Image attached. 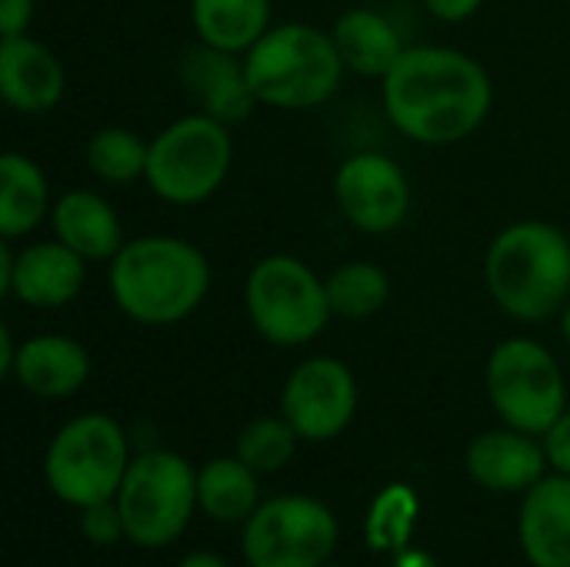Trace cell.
<instances>
[{"instance_id":"obj_1","label":"cell","mask_w":570,"mask_h":567,"mask_svg":"<svg viewBox=\"0 0 570 567\" xmlns=\"http://www.w3.org/2000/svg\"><path fill=\"white\" fill-rule=\"evenodd\" d=\"M387 120L414 144L448 147L468 140L491 114L494 84L481 60L464 50L407 47L381 80Z\"/></svg>"},{"instance_id":"obj_2","label":"cell","mask_w":570,"mask_h":567,"mask_svg":"<svg viewBox=\"0 0 570 567\" xmlns=\"http://www.w3.org/2000/svg\"><path fill=\"white\" fill-rule=\"evenodd\" d=\"M110 297L140 328H170L190 317L210 291L207 254L170 234L134 237L110 261Z\"/></svg>"},{"instance_id":"obj_3","label":"cell","mask_w":570,"mask_h":567,"mask_svg":"<svg viewBox=\"0 0 570 567\" xmlns=\"http://www.w3.org/2000/svg\"><path fill=\"white\" fill-rule=\"evenodd\" d=\"M484 281L514 321H548L570 304V234L548 221L508 224L488 247Z\"/></svg>"},{"instance_id":"obj_4","label":"cell","mask_w":570,"mask_h":567,"mask_svg":"<svg viewBox=\"0 0 570 567\" xmlns=\"http://www.w3.org/2000/svg\"><path fill=\"white\" fill-rule=\"evenodd\" d=\"M244 70L257 104L311 110L337 94L347 67L331 33L311 23H281L244 53Z\"/></svg>"},{"instance_id":"obj_5","label":"cell","mask_w":570,"mask_h":567,"mask_svg":"<svg viewBox=\"0 0 570 567\" xmlns=\"http://www.w3.org/2000/svg\"><path fill=\"white\" fill-rule=\"evenodd\" d=\"M230 127L197 110L177 117L150 140L144 180L154 190V197L177 207H194L220 190V184L230 174Z\"/></svg>"},{"instance_id":"obj_6","label":"cell","mask_w":570,"mask_h":567,"mask_svg":"<svg viewBox=\"0 0 570 567\" xmlns=\"http://www.w3.org/2000/svg\"><path fill=\"white\" fill-rule=\"evenodd\" d=\"M130 468L127 434L107 414H80L67 421L43 458V478L53 498L70 508H90L100 501H114L124 475Z\"/></svg>"},{"instance_id":"obj_7","label":"cell","mask_w":570,"mask_h":567,"mask_svg":"<svg viewBox=\"0 0 570 567\" xmlns=\"http://www.w3.org/2000/svg\"><path fill=\"white\" fill-rule=\"evenodd\" d=\"M244 307L254 331L277 348L311 344L334 317L324 281L291 254H267L250 267Z\"/></svg>"},{"instance_id":"obj_8","label":"cell","mask_w":570,"mask_h":567,"mask_svg":"<svg viewBox=\"0 0 570 567\" xmlns=\"http://www.w3.org/2000/svg\"><path fill=\"white\" fill-rule=\"evenodd\" d=\"M488 398L508 428L524 434H548L568 411V388L558 358L531 341L508 338L488 358Z\"/></svg>"},{"instance_id":"obj_9","label":"cell","mask_w":570,"mask_h":567,"mask_svg":"<svg viewBox=\"0 0 570 567\" xmlns=\"http://www.w3.org/2000/svg\"><path fill=\"white\" fill-rule=\"evenodd\" d=\"M197 505V471L174 451H147L130 461L117 491L124 531L140 548H164L187 528Z\"/></svg>"},{"instance_id":"obj_10","label":"cell","mask_w":570,"mask_h":567,"mask_svg":"<svg viewBox=\"0 0 570 567\" xmlns=\"http://www.w3.org/2000/svg\"><path fill=\"white\" fill-rule=\"evenodd\" d=\"M334 548L337 521L307 495L274 498L244 521V555L250 567H324Z\"/></svg>"},{"instance_id":"obj_11","label":"cell","mask_w":570,"mask_h":567,"mask_svg":"<svg viewBox=\"0 0 570 567\" xmlns=\"http://www.w3.org/2000/svg\"><path fill=\"white\" fill-rule=\"evenodd\" d=\"M334 197L347 224L364 234H391L411 211L407 174L377 150H357L341 160L334 174Z\"/></svg>"},{"instance_id":"obj_12","label":"cell","mask_w":570,"mask_h":567,"mask_svg":"<svg viewBox=\"0 0 570 567\" xmlns=\"http://www.w3.org/2000/svg\"><path fill=\"white\" fill-rule=\"evenodd\" d=\"M357 381L337 358H307L281 391V414L304 441H331L354 421Z\"/></svg>"},{"instance_id":"obj_13","label":"cell","mask_w":570,"mask_h":567,"mask_svg":"<svg viewBox=\"0 0 570 567\" xmlns=\"http://www.w3.org/2000/svg\"><path fill=\"white\" fill-rule=\"evenodd\" d=\"M83 281H87V261L53 237L13 254L10 274L3 277L0 291L13 294L27 307L53 311V307H67L83 291Z\"/></svg>"},{"instance_id":"obj_14","label":"cell","mask_w":570,"mask_h":567,"mask_svg":"<svg viewBox=\"0 0 570 567\" xmlns=\"http://www.w3.org/2000/svg\"><path fill=\"white\" fill-rule=\"evenodd\" d=\"M180 77L190 97L197 100L200 114L220 120V124H240L257 107V97L250 90L244 53H227L207 43H197L180 60Z\"/></svg>"},{"instance_id":"obj_15","label":"cell","mask_w":570,"mask_h":567,"mask_svg":"<svg viewBox=\"0 0 570 567\" xmlns=\"http://www.w3.org/2000/svg\"><path fill=\"white\" fill-rule=\"evenodd\" d=\"M67 74L57 53L30 33L0 37V94L20 114H47L60 104Z\"/></svg>"},{"instance_id":"obj_16","label":"cell","mask_w":570,"mask_h":567,"mask_svg":"<svg viewBox=\"0 0 570 567\" xmlns=\"http://www.w3.org/2000/svg\"><path fill=\"white\" fill-rule=\"evenodd\" d=\"M548 451L518 428L488 431L468 448V475L488 491H531L544 478Z\"/></svg>"},{"instance_id":"obj_17","label":"cell","mask_w":570,"mask_h":567,"mask_svg":"<svg viewBox=\"0 0 570 567\" xmlns=\"http://www.w3.org/2000/svg\"><path fill=\"white\" fill-rule=\"evenodd\" d=\"M53 237L63 241L70 251H77L83 261H114L120 247L127 244L124 224L114 211V204L97 190H63L53 201L50 211Z\"/></svg>"},{"instance_id":"obj_18","label":"cell","mask_w":570,"mask_h":567,"mask_svg":"<svg viewBox=\"0 0 570 567\" xmlns=\"http://www.w3.org/2000/svg\"><path fill=\"white\" fill-rule=\"evenodd\" d=\"M10 378L37 398H70L90 378V354L67 334H37L17 348Z\"/></svg>"},{"instance_id":"obj_19","label":"cell","mask_w":570,"mask_h":567,"mask_svg":"<svg viewBox=\"0 0 570 567\" xmlns=\"http://www.w3.org/2000/svg\"><path fill=\"white\" fill-rule=\"evenodd\" d=\"M521 548L534 567H570V475L541 478L528 491Z\"/></svg>"},{"instance_id":"obj_20","label":"cell","mask_w":570,"mask_h":567,"mask_svg":"<svg viewBox=\"0 0 570 567\" xmlns=\"http://www.w3.org/2000/svg\"><path fill=\"white\" fill-rule=\"evenodd\" d=\"M331 37L347 70L361 77H377V80H384L401 60V53L407 50L401 40V30L381 10H371V7H354L341 13Z\"/></svg>"},{"instance_id":"obj_21","label":"cell","mask_w":570,"mask_h":567,"mask_svg":"<svg viewBox=\"0 0 570 567\" xmlns=\"http://www.w3.org/2000/svg\"><path fill=\"white\" fill-rule=\"evenodd\" d=\"M50 211V184L40 164L20 150H7L0 157V237L13 241L30 234Z\"/></svg>"},{"instance_id":"obj_22","label":"cell","mask_w":570,"mask_h":567,"mask_svg":"<svg viewBox=\"0 0 570 567\" xmlns=\"http://www.w3.org/2000/svg\"><path fill=\"white\" fill-rule=\"evenodd\" d=\"M190 23L200 43L247 53L271 30V0H190Z\"/></svg>"},{"instance_id":"obj_23","label":"cell","mask_w":570,"mask_h":567,"mask_svg":"<svg viewBox=\"0 0 570 567\" xmlns=\"http://www.w3.org/2000/svg\"><path fill=\"white\" fill-rule=\"evenodd\" d=\"M257 471H250L237 454L234 458H214L197 471V505L207 518L220 525H240L250 521L257 505Z\"/></svg>"},{"instance_id":"obj_24","label":"cell","mask_w":570,"mask_h":567,"mask_svg":"<svg viewBox=\"0 0 570 567\" xmlns=\"http://www.w3.org/2000/svg\"><path fill=\"white\" fill-rule=\"evenodd\" d=\"M327 304L334 317L364 321L391 301V277L381 264L347 261L324 277Z\"/></svg>"},{"instance_id":"obj_25","label":"cell","mask_w":570,"mask_h":567,"mask_svg":"<svg viewBox=\"0 0 570 567\" xmlns=\"http://www.w3.org/2000/svg\"><path fill=\"white\" fill-rule=\"evenodd\" d=\"M150 140L127 127H100L87 140V167L104 184H134L147 174Z\"/></svg>"},{"instance_id":"obj_26","label":"cell","mask_w":570,"mask_h":567,"mask_svg":"<svg viewBox=\"0 0 570 567\" xmlns=\"http://www.w3.org/2000/svg\"><path fill=\"white\" fill-rule=\"evenodd\" d=\"M421 515V501L417 491L407 485H391L377 495V501L367 511V525H364V541L374 551H404L411 545L414 525Z\"/></svg>"},{"instance_id":"obj_27","label":"cell","mask_w":570,"mask_h":567,"mask_svg":"<svg viewBox=\"0 0 570 567\" xmlns=\"http://www.w3.org/2000/svg\"><path fill=\"white\" fill-rule=\"evenodd\" d=\"M297 438L301 434L294 431V424L284 414L257 418L237 434V458L257 475H274L291 465V458L297 451Z\"/></svg>"},{"instance_id":"obj_28","label":"cell","mask_w":570,"mask_h":567,"mask_svg":"<svg viewBox=\"0 0 570 567\" xmlns=\"http://www.w3.org/2000/svg\"><path fill=\"white\" fill-rule=\"evenodd\" d=\"M80 531L90 545H114L120 538H127L124 531V518H120V508H117V498L114 501H100V505H90V508H80Z\"/></svg>"},{"instance_id":"obj_29","label":"cell","mask_w":570,"mask_h":567,"mask_svg":"<svg viewBox=\"0 0 570 567\" xmlns=\"http://www.w3.org/2000/svg\"><path fill=\"white\" fill-rule=\"evenodd\" d=\"M544 451H548V465H554L561 475H570V411H564L554 428L544 434Z\"/></svg>"},{"instance_id":"obj_30","label":"cell","mask_w":570,"mask_h":567,"mask_svg":"<svg viewBox=\"0 0 570 567\" xmlns=\"http://www.w3.org/2000/svg\"><path fill=\"white\" fill-rule=\"evenodd\" d=\"M33 23V0H0V37H20Z\"/></svg>"},{"instance_id":"obj_31","label":"cell","mask_w":570,"mask_h":567,"mask_svg":"<svg viewBox=\"0 0 570 567\" xmlns=\"http://www.w3.org/2000/svg\"><path fill=\"white\" fill-rule=\"evenodd\" d=\"M481 3L484 0H424V7L444 23H461V20L474 17L481 10Z\"/></svg>"},{"instance_id":"obj_32","label":"cell","mask_w":570,"mask_h":567,"mask_svg":"<svg viewBox=\"0 0 570 567\" xmlns=\"http://www.w3.org/2000/svg\"><path fill=\"white\" fill-rule=\"evenodd\" d=\"M17 348H20V344L13 341L10 328H7V324H0V374H3V378H10V374H13Z\"/></svg>"},{"instance_id":"obj_33","label":"cell","mask_w":570,"mask_h":567,"mask_svg":"<svg viewBox=\"0 0 570 567\" xmlns=\"http://www.w3.org/2000/svg\"><path fill=\"white\" fill-rule=\"evenodd\" d=\"M394 567H438V561L428 551H421V548H404V551H397Z\"/></svg>"},{"instance_id":"obj_34","label":"cell","mask_w":570,"mask_h":567,"mask_svg":"<svg viewBox=\"0 0 570 567\" xmlns=\"http://www.w3.org/2000/svg\"><path fill=\"white\" fill-rule=\"evenodd\" d=\"M177 567H230L224 558H217V555H207V551H197V555H187L184 561Z\"/></svg>"},{"instance_id":"obj_35","label":"cell","mask_w":570,"mask_h":567,"mask_svg":"<svg viewBox=\"0 0 570 567\" xmlns=\"http://www.w3.org/2000/svg\"><path fill=\"white\" fill-rule=\"evenodd\" d=\"M568 334H570V307H568Z\"/></svg>"},{"instance_id":"obj_36","label":"cell","mask_w":570,"mask_h":567,"mask_svg":"<svg viewBox=\"0 0 570 567\" xmlns=\"http://www.w3.org/2000/svg\"><path fill=\"white\" fill-rule=\"evenodd\" d=\"M324 567H344V565H324Z\"/></svg>"}]
</instances>
